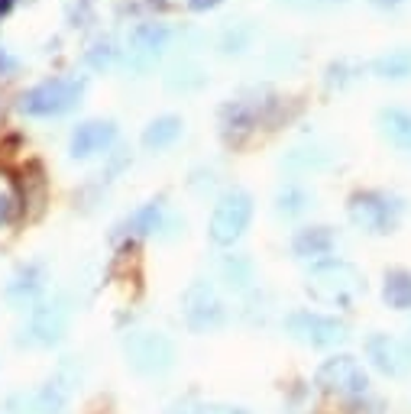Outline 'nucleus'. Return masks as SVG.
Segmentation results:
<instances>
[{
	"mask_svg": "<svg viewBox=\"0 0 411 414\" xmlns=\"http://www.w3.org/2000/svg\"><path fill=\"white\" fill-rule=\"evenodd\" d=\"M113 143H117V123L113 120H84L71 133L68 149L75 159H91V155L107 152Z\"/></svg>",
	"mask_w": 411,
	"mask_h": 414,
	"instance_id": "obj_11",
	"label": "nucleus"
},
{
	"mask_svg": "<svg viewBox=\"0 0 411 414\" xmlns=\"http://www.w3.org/2000/svg\"><path fill=\"white\" fill-rule=\"evenodd\" d=\"M314 195L305 188V185H285V188H279V195H275V211L282 214V217H298V214H305L308 207H311Z\"/></svg>",
	"mask_w": 411,
	"mask_h": 414,
	"instance_id": "obj_22",
	"label": "nucleus"
},
{
	"mask_svg": "<svg viewBox=\"0 0 411 414\" xmlns=\"http://www.w3.org/2000/svg\"><path fill=\"white\" fill-rule=\"evenodd\" d=\"M308 295L318 304H330V308H350L356 298L362 295V275L353 262L347 259H321L314 262L308 272Z\"/></svg>",
	"mask_w": 411,
	"mask_h": 414,
	"instance_id": "obj_1",
	"label": "nucleus"
},
{
	"mask_svg": "<svg viewBox=\"0 0 411 414\" xmlns=\"http://www.w3.org/2000/svg\"><path fill=\"white\" fill-rule=\"evenodd\" d=\"M166 414H208V408L195 405V401H185V405H175V408H168Z\"/></svg>",
	"mask_w": 411,
	"mask_h": 414,
	"instance_id": "obj_28",
	"label": "nucleus"
},
{
	"mask_svg": "<svg viewBox=\"0 0 411 414\" xmlns=\"http://www.w3.org/2000/svg\"><path fill=\"white\" fill-rule=\"evenodd\" d=\"M353 71H360V68H356V65H350V62H334V65H330V68H328V85L330 88H343V85H347V81H353Z\"/></svg>",
	"mask_w": 411,
	"mask_h": 414,
	"instance_id": "obj_26",
	"label": "nucleus"
},
{
	"mask_svg": "<svg viewBox=\"0 0 411 414\" xmlns=\"http://www.w3.org/2000/svg\"><path fill=\"white\" fill-rule=\"evenodd\" d=\"M84 94V78H52L42 85L29 88L20 98V110L29 117H59L71 110Z\"/></svg>",
	"mask_w": 411,
	"mask_h": 414,
	"instance_id": "obj_5",
	"label": "nucleus"
},
{
	"mask_svg": "<svg viewBox=\"0 0 411 414\" xmlns=\"http://www.w3.org/2000/svg\"><path fill=\"white\" fill-rule=\"evenodd\" d=\"M117 56H120V49L111 43V39H104V43H98V46H91V52H88V62L94 65V68H111L113 62H117Z\"/></svg>",
	"mask_w": 411,
	"mask_h": 414,
	"instance_id": "obj_25",
	"label": "nucleus"
},
{
	"mask_svg": "<svg viewBox=\"0 0 411 414\" xmlns=\"http://www.w3.org/2000/svg\"><path fill=\"white\" fill-rule=\"evenodd\" d=\"M10 214H14V201L7 195H0V224H7Z\"/></svg>",
	"mask_w": 411,
	"mask_h": 414,
	"instance_id": "obj_29",
	"label": "nucleus"
},
{
	"mask_svg": "<svg viewBox=\"0 0 411 414\" xmlns=\"http://www.w3.org/2000/svg\"><path fill=\"white\" fill-rule=\"evenodd\" d=\"M382 301L389 304L392 311H411V272H405V269L385 272Z\"/></svg>",
	"mask_w": 411,
	"mask_h": 414,
	"instance_id": "obj_20",
	"label": "nucleus"
},
{
	"mask_svg": "<svg viewBox=\"0 0 411 414\" xmlns=\"http://www.w3.org/2000/svg\"><path fill=\"white\" fill-rule=\"evenodd\" d=\"M253 220V195L243 188H230L223 191L214 204V214H210L208 224V237L214 246H233L246 230H250Z\"/></svg>",
	"mask_w": 411,
	"mask_h": 414,
	"instance_id": "obj_2",
	"label": "nucleus"
},
{
	"mask_svg": "<svg viewBox=\"0 0 411 414\" xmlns=\"http://www.w3.org/2000/svg\"><path fill=\"white\" fill-rule=\"evenodd\" d=\"M10 4H14V0H0V14H7V10H10Z\"/></svg>",
	"mask_w": 411,
	"mask_h": 414,
	"instance_id": "obj_32",
	"label": "nucleus"
},
{
	"mask_svg": "<svg viewBox=\"0 0 411 414\" xmlns=\"http://www.w3.org/2000/svg\"><path fill=\"white\" fill-rule=\"evenodd\" d=\"M181 127H185V123H181V117H175V113H162V117H156L153 123L143 130V146H146L149 152L168 149L181 136Z\"/></svg>",
	"mask_w": 411,
	"mask_h": 414,
	"instance_id": "obj_17",
	"label": "nucleus"
},
{
	"mask_svg": "<svg viewBox=\"0 0 411 414\" xmlns=\"http://www.w3.org/2000/svg\"><path fill=\"white\" fill-rule=\"evenodd\" d=\"M220 275L227 281V288H233V291H250L253 279H256L253 275V262L246 256H227L220 262Z\"/></svg>",
	"mask_w": 411,
	"mask_h": 414,
	"instance_id": "obj_23",
	"label": "nucleus"
},
{
	"mask_svg": "<svg viewBox=\"0 0 411 414\" xmlns=\"http://www.w3.org/2000/svg\"><path fill=\"white\" fill-rule=\"evenodd\" d=\"M36 288H39V266H33V269H26V272H20V279L14 281V285H10V291H14V295H20V291H36Z\"/></svg>",
	"mask_w": 411,
	"mask_h": 414,
	"instance_id": "obj_27",
	"label": "nucleus"
},
{
	"mask_svg": "<svg viewBox=\"0 0 411 414\" xmlns=\"http://www.w3.org/2000/svg\"><path fill=\"white\" fill-rule=\"evenodd\" d=\"M65 327H68V304L62 298H56V301L36 308L29 333H33L36 343H52V340H59L65 333Z\"/></svg>",
	"mask_w": 411,
	"mask_h": 414,
	"instance_id": "obj_13",
	"label": "nucleus"
},
{
	"mask_svg": "<svg viewBox=\"0 0 411 414\" xmlns=\"http://www.w3.org/2000/svg\"><path fill=\"white\" fill-rule=\"evenodd\" d=\"M379 130L402 152H411V110L408 107H385L379 110Z\"/></svg>",
	"mask_w": 411,
	"mask_h": 414,
	"instance_id": "obj_16",
	"label": "nucleus"
},
{
	"mask_svg": "<svg viewBox=\"0 0 411 414\" xmlns=\"http://www.w3.org/2000/svg\"><path fill=\"white\" fill-rule=\"evenodd\" d=\"M126 363L143 376H162L175 366V343L159 330H133L123 340Z\"/></svg>",
	"mask_w": 411,
	"mask_h": 414,
	"instance_id": "obj_6",
	"label": "nucleus"
},
{
	"mask_svg": "<svg viewBox=\"0 0 411 414\" xmlns=\"http://www.w3.org/2000/svg\"><path fill=\"white\" fill-rule=\"evenodd\" d=\"M372 75L382 81H405L411 78V49H389L372 58Z\"/></svg>",
	"mask_w": 411,
	"mask_h": 414,
	"instance_id": "obj_19",
	"label": "nucleus"
},
{
	"mask_svg": "<svg viewBox=\"0 0 411 414\" xmlns=\"http://www.w3.org/2000/svg\"><path fill=\"white\" fill-rule=\"evenodd\" d=\"M181 314L195 333H210V330H220L223 324L230 321V311L223 304L220 291H217L214 281L198 279L185 288L181 295Z\"/></svg>",
	"mask_w": 411,
	"mask_h": 414,
	"instance_id": "obj_3",
	"label": "nucleus"
},
{
	"mask_svg": "<svg viewBox=\"0 0 411 414\" xmlns=\"http://www.w3.org/2000/svg\"><path fill=\"white\" fill-rule=\"evenodd\" d=\"M162 220H166V201L156 197V201L140 204V207H136V211L120 224V230H123V237H133V239H136V237H153V233L162 230Z\"/></svg>",
	"mask_w": 411,
	"mask_h": 414,
	"instance_id": "obj_15",
	"label": "nucleus"
},
{
	"mask_svg": "<svg viewBox=\"0 0 411 414\" xmlns=\"http://www.w3.org/2000/svg\"><path fill=\"white\" fill-rule=\"evenodd\" d=\"M220 0H188V7L191 10H210V7H217Z\"/></svg>",
	"mask_w": 411,
	"mask_h": 414,
	"instance_id": "obj_30",
	"label": "nucleus"
},
{
	"mask_svg": "<svg viewBox=\"0 0 411 414\" xmlns=\"http://www.w3.org/2000/svg\"><path fill=\"white\" fill-rule=\"evenodd\" d=\"M366 353H370L372 366L392 379L411 376V340L392 337V333H372L366 340Z\"/></svg>",
	"mask_w": 411,
	"mask_h": 414,
	"instance_id": "obj_9",
	"label": "nucleus"
},
{
	"mask_svg": "<svg viewBox=\"0 0 411 414\" xmlns=\"http://www.w3.org/2000/svg\"><path fill=\"white\" fill-rule=\"evenodd\" d=\"M370 4H376V7H398V4H402V0H370Z\"/></svg>",
	"mask_w": 411,
	"mask_h": 414,
	"instance_id": "obj_31",
	"label": "nucleus"
},
{
	"mask_svg": "<svg viewBox=\"0 0 411 414\" xmlns=\"http://www.w3.org/2000/svg\"><path fill=\"white\" fill-rule=\"evenodd\" d=\"M337 237L330 227H301L298 233L292 237V253L298 259H318L321 262L324 256L334 253Z\"/></svg>",
	"mask_w": 411,
	"mask_h": 414,
	"instance_id": "obj_14",
	"label": "nucleus"
},
{
	"mask_svg": "<svg viewBox=\"0 0 411 414\" xmlns=\"http://www.w3.org/2000/svg\"><path fill=\"white\" fill-rule=\"evenodd\" d=\"M172 43V29L166 23H136L130 33V49H126V65L133 71H146L162 58V52Z\"/></svg>",
	"mask_w": 411,
	"mask_h": 414,
	"instance_id": "obj_8",
	"label": "nucleus"
},
{
	"mask_svg": "<svg viewBox=\"0 0 411 414\" xmlns=\"http://www.w3.org/2000/svg\"><path fill=\"white\" fill-rule=\"evenodd\" d=\"M318 385H324L328 392H340V395H360L366 392L370 379H366V369L360 366V359L330 356L318 369Z\"/></svg>",
	"mask_w": 411,
	"mask_h": 414,
	"instance_id": "obj_10",
	"label": "nucleus"
},
{
	"mask_svg": "<svg viewBox=\"0 0 411 414\" xmlns=\"http://www.w3.org/2000/svg\"><path fill=\"white\" fill-rule=\"evenodd\" d=\"M285 330L308 346H337L347 340V324L321 311H292L285 317Z\"/></svg>",
	"mask_w": 411,
	"mask_h": 414,
	"instance_id": "obj_7",
	"label": "nucleus"
},
{
	"mask_svg": "<svg viewBox=\"0 0 411 414\" xmlns=\"http://www.w3.org/2000/svg\"><path fill=\"white\" fill-rule=\"evenodd\" d=\"M405 211V201L389 191H360L350 197V220L362 233H392Z\"/></svg>",
	"mask_w": 411,
	"mask_h": 414,
	"instance_id": "obj_4",
	"label": "nucleus"
},
{
	"mask_svg": "<svg viewBox=\"0 0 411 414\" xmlns=\"http://www.w3.org/2000/svg\"><path fill=\"white\" fill-rule=\"evenodd\" d=\"M330 162H334V152H328V149H292L282 159V165L288 172H321Z\"/></svg>",
	"mask_w": 411,
	"mask_h": 414,
	"instance_id": "obj_21",
	"label": "nucleus"
},
{
	"mask_svg": "<svg viewBox=\"0 0 411 414\" xmlns=\"http://www.w3.org/2000/svg\"><path fill=\"white\" fill-rule=\"evenodd\" d=\"M204 85H208V71H204L198 62H188V58L178 62V65H172L168 75H166V88H168V91H175V94L201 91Z\"/></svg>",
	"mask_w": 411,
	"mask_h": 414,
	"instance_id": "obj_18",
	"label": "nucleus"
},
{
	"mask_svg": "<svg viewBox=\"0 0 411 414\" xmlns=\"http://www.w3.org/2000/svg\"><path fill=\"white\" fill-rule=\"evenodd\" d=\"M272 107V100H259V94L253 98H237L227 100L220 110V123L227 133H246V130H256L263 123L265 110Z\"/></svg>",
	"mask_w": 411,
	"mask_h": 414,
	"instance_id": "obj_12",
	"label": "nucleus"
},
{
	"mask_svg": "<svg viewBox=\"0 0 411 414\" xmlns=\"http://www.w3.org/2000/svg\"><path fill=\"white\" fill-rule=\"evenodd\" d=\"M253 36H256V29L246 26V23H233V26H227L220 33V39H217V49L223 52V56H240V52L250 49Z\"/></svg>",
	"mask_w": 411,
	"mask_h": 414,
	"instance_id": "obj_24",
	"label": "nucleus"
}]
</instances>
